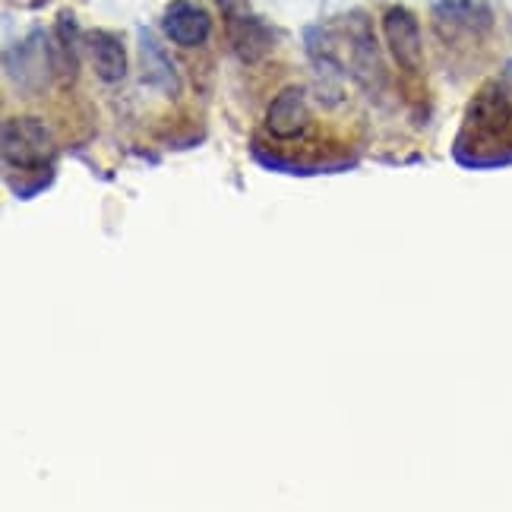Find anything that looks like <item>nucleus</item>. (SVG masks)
<instances>
[{
	"instance_id": "nucleus-6",
	"label": "nucleus",
	"mask_w": 512,
	"mask_h": 512,
	"mask_svg": "<svg viewBox=\"0 0 512 512\" xmlns=\"http://www.w3.org/2000/svg\"><path fill=\"white\" fill-rule=\"evenodd\" d=\"M512 121V95L506 83L484 86L475 102L468 105V124L478 127L481 133H503Z\"/></svg>"
},
{
	"instance_id": "nucleus-3",
	"label": "nucleus",
	"mask_w": 512,
	"mask_h": 512,
	"mask_svg": "<svg viewBox=\"0 0 512 512\" xmlns=\"http://www.w3.org/2000/svg\"><path fill=\"white\" fill-rule=\"evenodd\" d=\"M225 32H228V45L238 54V61L244 64H256L272 51L275 35L272 29L263 23L260 16L244 10V7H228L225 10Z\"/></svg>"
},
{
	"instance_id": "nucleus-5",
	"label": "nucleus",
	"mask_w": 512,
	"mask_h": 512,
	"mask_svg": "<svg viewBox=\"0 0 512 512\" xmlns=\"http://www.w3.org/2000/svg\"><path fill=\"white\" fill-rule=\"evenodd\" d=\"M162 29L174 45L181 48H200L212 35V16L190 0H174L162 16Z\"/></svg>"
},
{
	"instance_id": "nucleus-1",
	"label": "nucleus",
	"mask_w": 512,
	"mask_h": 512,
	"mask_svg": "<svg viewBox=\"0 0 512 512\" xmlns=\"http://www.w3.org/2000/svg\"><path fill=\"white\" fill-rule=\"evenodd\" d=\"M0 152L10 168H42L54 155L51 130L38 117H7L4 133H0Z\"/></svg>"
},
{
	"instance_id": "nucleus-4",
	"label": "nucleus",
	"mask_w": 512,
	"mask_h": 512,
	"mask_svg": "<svg viewBox=\"0 0 512 512\" xmlns=\"http://www.w3.org/2000/svg\"><path fill=\"white\" fill-rule=\"evenodd\" d=\"M310 124V105L301 86H285L266 108V130L275 140H294Z\"/></svg>"
},
{
	"instance_id": "nucleus-9",
	"label": "nucleus",
	"mask_w": 512,
	"mask_h": 512,
	"mask_svg": "<svg viewBox=\"0 0 512 512\" xmlns=\"http://www.w3.org/2000/svg\"><path fill=\"white\" fill-rule=\"evenodd\" d=\"M140 51H143V67H146V80L149 83H159L162 89L177 92V76L171 70V61L162 54V48L155 45V38L149 32H143L140 38Z\"/></svg>"
},
{
	"instance_id": "nucleus-2",
	"label": "nucleus",
	"mask_w": 512,
	"mask_h": 512,
	"mask_svg": "<svg viewBox=\"0 0 512 512\" xmlns=\"http://www.w3.org/2000/svg\"><path fill=\"white\" fill-rule=\"evenodd\" d=\"M383 35L392 61H396L405 73H415L424 64V42H421V26L418 16L408 7H389L383 16Z\"/></svg>"
},
{
	"instance_id": "nucleus-7",
	"label": "nucleus",
	"mask_w": 512,
	"mask_h": 512,
	"mask_svg": "<svg viewBox=\"0 0 512 512\" xmlns=\"http://www.w3.org/2000/svg\"><path fill=\"white\" fill-rule=\"evenodd\" d=\"M86 48L92 57V67L102 83H121L127 76V48L108 29H95L86 35Z\"/></svg>"
},
{
	"instance_id": "nucleus-8",
	"label": "nucleus",
	"mask_w": 512,
	"mask_h": 512,
	"mask_svg": "<svg viewBox=\"0 0 512 512\" xmlns=\"http://www.w3.org/2000/svg\"><path fill=\"white\" fill-rule=\"evenodd\" d=\"M437 19V29L443 38H459V35H478L490 26V13L481 4H471V0H449L433 10Z\"/></svg>"
}]
</instances>
